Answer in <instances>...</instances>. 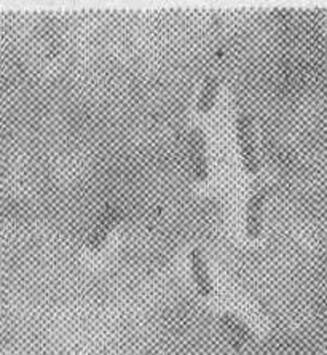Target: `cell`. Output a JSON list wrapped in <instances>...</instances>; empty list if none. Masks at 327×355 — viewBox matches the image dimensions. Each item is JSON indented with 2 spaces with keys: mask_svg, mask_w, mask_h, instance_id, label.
<instances>
[{
  "mask_svg": "<svg viewBox=\"0 0 327 355\" xmlns=\"http://www.w3.org/2000/svg\"><path fill=\"white\" fill-rule=\"evenodd\" d=\"M237 136L241 159H243V168L248 174L255 175L259 172V159H257L255 153L253 128H251L249 118L243 114L238 115L237 118Z\"/></svg>",
  "mask_w": 327,
  "mask_h": 355,
  "instance_id": "6da1fadb",
  "label": "cell"
},
{
  "mask_svg": "<svg viewBox=\"0 0 327 355\" xmlns=\"http://www.w3.org/2000/svg\"><path fill=\"white\" fill-rule=\"evenodd\" d=\"M190 163L195 179L205 182L209 177V168L206 158L205 134L200 129H194L190 132Z\"/></svg>",
  "mask_w": 327,
  "mask_h": 355,
  "instance_id": "3957f363",
  "label": "cell"
},
{
  "mask_svg": "<svg viewBox=\"0 0 327 355\" xmlns=\"http://www.w3.org/2000/svg\"><path fill=\"white\" fill-rule=\"evenodd\" d=\"M115 220L114 218H110L109 215H107V218H104L103 222H101L98 227H96V230H94V233L91 234V241H90V249H93V250H96V249H99L101 245H103V242L106 241V238H107V233H109V230L112 228L110 225L114 223Z\"/></svg>",
  "mask_w": 327,
  "mask_h": 355,
  "instance_id": "52a82bcc",
  "label": "cell"
},
{
  "mask_svg": "<svg viewBox=\"0 0 327 355\" xmlns=\"http://www.w3.org/2000/svg\"><path fill=\"white\" fill-rule=\"evenodd\" d=\"M265 190L257 185L251 193L248 207H246V236L257 239L262 233V217H264Z\"/></svg>",
  "mask_w": 327,
  "mask_h": 355,
  "instance_id": "7a4b0ae2",
  "label": "cell"
},
{
  "mask_svg": "<svg viewBox=\"0 0 327 355\" xmlns=\"http://www.w3.org/2000/svg\"><path fill=\"white\" fill-rule=\"evenodd\" d=\"M222 324L225 328H228L230 331H233L235 335L243 338V340H253L254 338V333L251 331V328L246 325L243 320H240L238 317H235L233 314H224Z\"/></svg>",
  "mask_w": 327,
  "mask_h": 355,
  "instance_id": "8992f818",
  "label": "cell"
},
{
  "mask_svg": "<svg viewBox=\"0 0 327 355\" xmlns=\"http://www.w3.org/2000/svg\"><path fill=\"white\" fill-rule=\"evenodd\" d=\"M219 91V80L216 77H208L203 83V89L200 93V98L196 102V109L200 114H209L212 110L214 104H216Z\"/></svg>",
  "mask_w": 327,
  "mask_h": 355,
  "instance_id": "5b68a950",
  "label": "cell"
},
{
  "mask_svg": "<svg viewBox=\"0 0 327 355\" xmlns=\"http://www.w3.org/2000/svg\"><path fill=\"white\" fill-rule=\"evenodd\" d=\"M190 260V271H192V277H194L195 287L198 290V293L201 297H211L212 295V279L211 274H209V268L206 263V258L203 255V252L200 249H194L189 255Z\"/></svg>",
  "mask_w": 327,
  "mask_h": 355,
  "instance_id": "277c9868",
  "label": "cell"
}]
</instances>
